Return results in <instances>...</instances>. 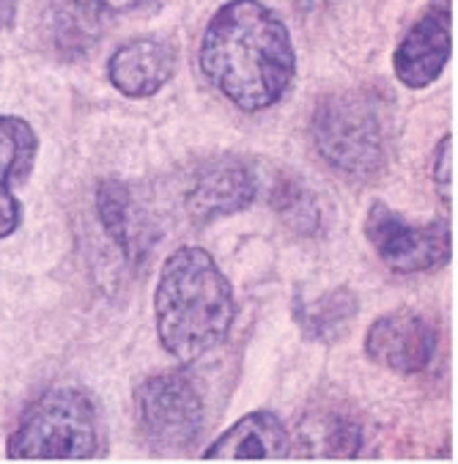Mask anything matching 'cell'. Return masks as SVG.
I'll use <instances>...</instances> for the list:
<instances>
[{
	"instance_id": "1",
	"label": "cell",
	"mask_w": 458,
	"mask_h": 464,
	"mask_svg": "<svg viewBox=\"0 0 458 464\" xmlns=\"http://www.w3.org/2000/svg\"><path fill=\"white\" fill-rule=\"evenodd\" d=\"M201 72L239 111H269L297 74L291 34L261 0H228L204 31Z\"/></svg>"
},
{
	"instance_id": "10",
	"label": "cell",
	"mask_w": 458,
	"mask_h": 464,
	"mask_svg": "<svg viewBox=\"0 0 458 464\" xmlns=\"http://www.w3.org/2000/svg\"><path fill=\"white\" fill-rule=\"evenodd\" d=\"M178 66V50L159 36H140L121 44L108 61V77L124 97L143 100L162 91Z\"/></svg>"
},
{
	"instance_id": "6",
	"label": "cell",
	"mask_w": 458,
	"mask_h": 464,
	"mask_svg": "<svg viewBox=\"0 0 458 464\" xmlns=\"http://www.w3.org/2000/svg\"><path fill=\"white\" fill-rule=\"evenodd\" d=\"M374 253L385 266L401 275L439 269L450 261V223L436 218L431 223H409L387 204H374L362 226Z\"/></svg>"
},
{
	"instance_id": "2",
	"label": "cell",
	"mask_w": 458,
	"mask_h": 464,
	"mask_svg": "<svg viewBox=\"0 0 458 464\" xmlns=\"http://www.w3.org/2000/svg\"><path fill=\"white\" fill-rule=\"evenodd\" d=\"M157 335L167 354L193 362L225 343L236 322V297L212 253L185 245L167 256L154 292Z\"/></svg>"
},
{
	"instance_id": "3",
	"label": "cell",
	"mask_w": 458,
	"mask_h": 464,
	"mask_svg": "<svg viewBox=\"0 0 458 464\" xmlns=\"http://www.w3.org/2000/svg\"><path fill=\"white\" fill-rule=\"evenodd\" d=\"M390 105L374 88L332 91L319 100L310 138L319 157L354 181H374L390 165Z\"/></svg>"
},
{
	"instance_id": "4",
	"label": "cell",
	"mask_w": 458,
	"mask_h": 464,
	"mask_svg": "<svg viewBox=\"0 0 458 464\" xmlns=\"http://www.w3.org/2000/svg\"><path fill=\"white\" fill-rule=\"evenodd\" d=\"M105 450L100 407L88 391L52 388L42 393L12 431L9 459H97Z\"/></svg>"
},
{
	"instance_id": "9",
	"label": "cell",
	"mask_w": 458,
	"mask_h": 464,
	"mask_svg": "<svg viewBox=\"0 0 458 464\" xmlns=\"http://www.w3.org/2000/svg\"><path fill=\"white\" fill-rule=\"evenodd\" d=\"M450 58V0H428L396 47L393 69L406 88H428Z\"/></svg>"
},
{
	"instance_id": "16",
	"label": "cell",
	"mask_w": 458,
	"mask_h": 464,
	"mask_svg": "<svg viewBox=\"0 0 458 464\" xmlns=\"http://www.w3.org/2000/svg\"><path fill=\"white\" fill-rule=\"evenodd\" d=\"M294 314L308 338L332 343L348 333V327L357 316V297L351 289L340 286V289H332L310 303H297Z\"/></svg>"
},
{
	"instance_id": "15",
	"label": "cell",
	"mask_w": 458,
	"mask_h": 464,
	"mask_svg": "<svg viewBox=\"0 0 458 464\" xmlns=\"http://www.w3.org/2000/svg\"><path fill=\"white\" fill-rule=\"evenodd\" d=\"M269 204L289 228L302 237H316L324 228V204L308 184L291 173H278L269 184Z\"/></svg>"
},
{
	"instance_id": "19",
	"label": "cell",
	"mask_w": 458,
	"mask_h": 464,
	"mask_svg": "<svg viewBox=\"0 0 458 464\" xmlns=\"http://www.w3.org/2000/svg\"><path fill=\"white\" fill-rule=\"evenodd\" d=\"M17 20V0H0V31L12 28Z\"/></svg>"
},
{
	"instance_id": "12",
	"label": "cell",
	"mask_w": 458,
	"mask_h": 464,
	"mask_svg": "<svg viewBox=\"0 0 458 464\" xmlns=\"http://www.w3.org/2000/svg\"><path fill=\"white\" fill-rule=\"evenodd\" d=\"M39 154L33 127L20 116H0V239L12 237L23 223V207L14 196L28 181Z\"/></svg>"
},
{
	"instance_id": "14",
	"label": "cell",
	"mask_w": 458,
	"mask_h": 464,
	"mask_svg": "<svg viewBox=\"0 0 458 464\" xmlns=\"http://www.w3.org/2000/svg\"><path fill=\"white\" fill-rule=\"evenodd\" d=\"M286 456H291L289 426L269 410L247 412L204 450V459H286Z\"/></svg>"
},
{
	"instance_id": "5",
	"label": "cell",
	"mask_w": 458,
	"mask_h": 464,
	"mask_svg": "<svg viewBox=\"0 0 458 464\" xmlns=\"http://www.w3.org/2000/svg\"><path fill=\"white\" fill-rule=\"evenodd\" d=\"M135 420L157 456H185L204 431V399L185 371H157L135 388Z\"/></svg>"
},
{
	"instance_id": "7",
	"label": "cell",
	"mask_w": 458,
	"mask_h": 464,
	"mask_svg": "<svg viewBox=\"0 0 458 464\" xmlns=\"http://www.w3.org/2000/svg\"><path fill=\"white\" fill-rule=\"evenodd\" d=\"M258 196L255 168L236 154H215L190 165L181 184V204L190 220L212 223L244 212Z\"/></svg>"
},
{
	"instance_id": "8",
	"label": "cell",
	"mask_w": 458,
	"mask_h": 464,
	"mask_svg": "<svg viewBox=\"0 0 458 464\" xmlns=\"http://www.w3.org/2000/svg\"><path fill=\"white\" fill-rule=\"evenodd\" d=\"M436 324L425 314L409 308L382 314L365 333V354L377 365L404 377L425 371L436 354Z\"/></svg>"
},
{
	"instance_id": "18",
	"label": "cell",
	"mask_w": 458,
	"mask_h": 464,
	"mask_svg": "<svg viewBox=\"0 0 458 464\" xmlns=\"http://www.w3.org/2000/svg\"><path fill=\"white\" fill-rule=\"evenodd\" d=\"M431 179L439 190V198L450 204V184H453V165H450V135H444L434 151V165H431Z\"/></svg>"
},
{
	"instance_id": "17",
	"label": "cell",
	"mask_w": 458,
	"mask_h": 464,
	"mask_svg": "<svg viewBox=\"0 0 458 464\" xmlns=\"http://www.w3.org/2000/svg\"><path fill=\"white\" fill-rule=\"evenodd\" d=\"M91 17L108 20V17H127V14H151L165 0H74Z\"/></svg>"
},
{
	"instance_id": "13",
	"label": "cell",
	"mask_w": 458,
	"mask_h": 464,
	"mask_svg": "<svg viewBox=\"0 0 458 464\" xmlns=\"http://www.w3.org/2000/svg\"><path fill=\"white\" fill-rule=\"evenodd\" d=\"M362 420L340 404L313 407L297 426L291 456L308 459H354L362 453Z\"/></svg>"
},
{
	"instance_id": "11",
	"label": "cell",
	"mask_w": 458,
	"mask_h": 464,
	"mask_svg": "<svg viewBox=\"0 0 458 464\" xmlns=\"http://www.w3.org/2000/svg\"><path fill=\"white\" fill-rule=\"evenodd\" d=\"M97 215L105 234L132 264H143L148 258L157 245V228L129 184L113 176L102 179L97 184Z\"/></svg>"
}]
</instances>
